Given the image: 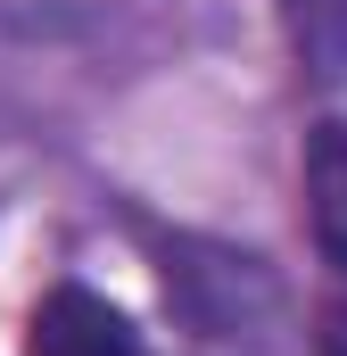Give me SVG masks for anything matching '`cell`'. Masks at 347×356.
I'll return each mask as SVG.
<instances>
[{"label":"cell","mask_w":347,"mask_h":356,"mask_svg":"<svg viewBox=\"0 0 347 356\" xmlns=\"http://www.w3.org/2000/svg\"><path fill=\"white\" fill-rule=\"evenodd\" d=\"M306 241H314V356H347V124L306 133Z\"/></svg>","instance_id":"6da1fadb"},{"label":"cell","mask_w":347,"mask_h":356,"mask_svg":"<svg viewBox=\"0 0 347 356\" xmlns=\"http://www.w3.org/2000/svg\"><path fill=\"white\" fill-rule=\"evenodd\" d=\"M25 356H149V340L133 332L124 307H108L83 282H58L42 307H33V332H25Z\"/></svg>","instance_id":"7a4b0ae2"},{"label":"cell","mask_w":347,"mask_h":356,"mask_svg":"<svg viewBox=\"0 0 347 356\" xmlns=\"http://www.w3.org/2000/svg\"><path fill=\"white\" fill-rule=\"evenodd\" d=\"M273 8H281V33H289L298 67L339 83L347 75V0H273Z\"/></svg>","instance_id":"3957f363"}]
</instances>
